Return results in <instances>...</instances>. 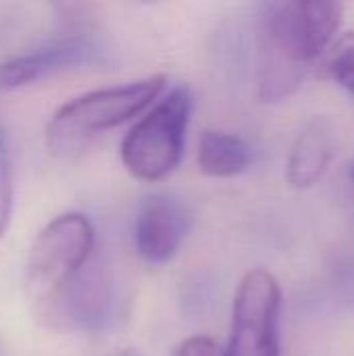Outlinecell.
Wrapping results in <instances>:
<instances>
[{
    "label": "cell",
    "instance_id": "6da1fadb",
    "mask_svg": "<svg viewBox=\"0 0 354 356\" xmlns=\"http://www.w3.org/2000/svg\"><path fill=\"white\" fill-rule=\"evenodd\" d=\"M340 2H269L259 31V100L280 102L294 94L309 65L332 44L342 25Z\"/></svg>",
    "mask_w": 354,
    "mask_h": 356
},
{
    "label": "cell",
    "instance_id": "7a4b0ae2",
    "mask_svg": "<svg viewBox=\"0 0 354 356\" xmlns=\"http://www.w3.org/2000/svg\"><path fill=\"white\" fill-rule=\"evenodd\" d=\"M167 75L154 73L123 86L102 88L65 102L48 121L46 142L50 152L71 156L86 148L88 140L113 129L144 108H148L165 90Z\"/></svg>",
    "mask_w": 354,
    "mask_h": 356
},
{
    "label": "cell",
    "instance_id": "3957f363",
    "mask_svg": "<svg viewBox=\"0 0 354 356\" xmlns=\"http://www.w3.org/2000/svg\"><path fill=\"white\" fill-rule=\"evenodd\" d=\"M96 232L81 213L54 217L33 240L25 265V296L40 319L94 259Z\"/></svg>",
    "mask_w": 354,
    "mask_h": 356
},
{
    "label": "cell",
    "instance_id": "277c9868",
    "mask_svg": "<svg viewBox=\"0 0 354 356\" xmlns=\"http://www.w3.org/2000/svg\"><path fill=\"white\" fill-rule=\"evenodd\" d=\"M190 115V90L175 86L125 134L119 150L123 167L148 184L169 177L182 163Z\"/></svg>",
    "mask_w": 354,
    "mask_h": 356
},
{
    "label": "cell",
    "instance_id": "5b68a950",
    "mask_svg": "<svg viewBox=\"0 0 354 356\" xmlns=\"http://www.w3.org/2000/svg\"><path fill=\"white\" fill-rule=\"evenodd\" d=\"M282 288L267 269H250L238 284L225 356H280Z\"/></svg>",
    "mask_w": 354,
    "mask_h": 356
},
{
    "label": "cell",
    "instance_id": "8992f818",
    "mask_svg": "<svg viewBox=\"0 0 354 356\" xmlns=\"http://www.w3.org/2000/svg\"><path fill=\"white\" fill-rule=\"evenodd\" d=\"M190 227L192 211L179 196L152 192L140 200L136 211V252L150 265H165L179 252Z\"/></svg>",
    "mask_w": 354,
    "mask_h": 356
},
{
    "label": "cell",
    "instance_id": "52a82bcc",
    "mask_svg": "<svg viewBox=\"0 0 354 356\" xmlns=\"http://www.w3.org/2000/svg\"><path fill=\"white\" fill-rule=\"evenodd\" d=\"M94 54V44L83 38H67L40 46L31 52L17 54L0 63V90H17L29 86L48 75L90 63Z\"/></svg>",
    "mask_w": 354,
    "mask_h": 356
},
{
    "label": "cell",
    "instance_id": "ba28073f",
    "mask_svg": "<svg viewBox=\"0 0 354 356\" xmlns=\"http://www.w3.org/2000/svg\"><path fill=\"white\" fill-rule=\"evenodd\" d=\"M338 138L334 123L328 117H315L296 138L286 175L290 186L294 188H311L315 186L325 171L330 169L336 154Z\"/></svg>",
    "mask_w": 354,
    "mask_h": 356
},
{
    "label": "cell",
    "instance_id": "9c48e42d",
    "mask_svg": "<svg viewBox=\"0 0 354 356\" xmlns=\"http://www.w3.org/2000/svg\"><path fill=\"white\" fill-rule=\"evenodd\" d=\"M252 163V150L236 134L221 129H204L198 140V169L217 179L244 173Z\"/></svg>",
    "mask_w": 354,
    "mask_h": 356
},
{
    "label": "cell",
    "instance_id": "30bf717a",
    "mask_svg": "<svg viewBox=\"0 0 354 356\" xmlns=\"http://www.w3.org/2000/svg\"><path fill=\"white\" fill-rule=\"evenodd\" d=\"M325 71L338 86H342L354 96V31L340 35L330 46Z\"/></svg>",
    "mask_w": 354,
    "mask_h": 356
},
{
    "label": "cell",
    "instance_id": "8fae6325",
    "mask_svg": "<svg viewBox=\"0 0 354 356\" xmlns=\"http://www.w3.org/2000/svg\"><path fill=\"white\" fill-rule=\"evenodd\" d=\"M15 207V177H13V161L4 131L0 129V238L6 234Z\"/></svg>",
    "mask_w": 354,
    "mask_h": 356
},
{
    "label": "cell",
    "instance_id": "7c38bea8",
    "mask_svg": "<svg viewBox=\"0 0 354 356\" xmlns=\"http://www.w3.org/2000/svg\"><path fill=\"white\" fill-rule=\"evenodd\" d=\"M173 356H225L223 348L207 336H190L179 342Z\"/></svg>",
    "mask_w": 354,
    "mask_h": 356
},
{
    "label": "cell",
    "instance_id": "4fadbf2b",
    "mask_svg": "<svg viewBox=\"0 0 354 356\" xmlns=\"http://www.w3.org/2000/svg\"><path fill=\"white\" fill-rule=\"evenodd\" d=\"M119 356H144L140 350H134V348H127V350H123Z\"/></svg>",
    "mask_w": 354,
    "mask_h": 356
},
{
    "label": "cell",
    "instance_id": "5bb4252c",
    "mask_svg": "<svg viewBox=\"0 0 354 356\" xmlns=\"http://www.w3.org/2000/svg\"><path fill=\"white\" fill-rule=\"evenodd\" d=\"M353 177H354V169H353Z\"/></svg>",
    "mask_w": 354,
    "mask_h": 356
}]
</instances>
